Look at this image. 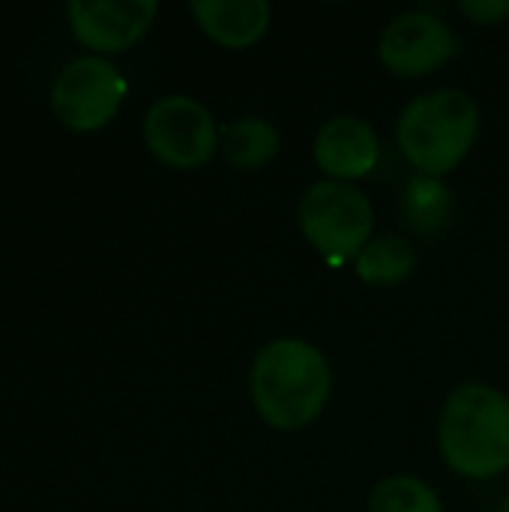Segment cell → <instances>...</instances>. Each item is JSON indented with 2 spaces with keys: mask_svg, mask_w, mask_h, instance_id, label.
<instances>
[{
  "mask_svg": "<svg viewBox=\"0 0 509 512\" xmlns=\"http://www.w3.org/2000/svg\"><path fill=\"white\" fill-rule=\"evenodd\" d=\"M483 126L477 99L459 87H435L411 99L396 120V144L417 174L444 177L474 150Z\"/></svg>",
  "mask_w": 509,
  "mask_h": 512,
  "instance_id": "cell-3",
  "label": "cell"
},
{
  "mask_svg": "<svg viewBox=\"0 0 509 512\" xmlns=\"http://www.w3.org/2000/svg\"><path fill=\"white\" fill-rule=\"evenodd\" d=\"M357 276L372 288H393L414 276L417 270V246L402 234L372 237L369 246L354 261Z\"/></svg>",
  "mask_w": 509,
  "mask_h": 512,
  "instance_id": "cell-12",
  "label": "cell"
},
{
  "mask_svg": "<svg viewBox=\"0 0 509 512\" xmlns=\"http://www.w3.org/2000/svg\"><path fill=\"white\" fill-rule=\"evenodd\" d=\"M369 512H444L441 495L414 474H393L369 495Z\"/></svg>",
  "mask_w": 509,
  "mask_h": 512,
  "instance_id": "cell-14",
  "label": "cell"
},
{
  "mask_svg": "<svg viewBox=\"0 0 509 512\" xmlns=\"http://www.w3.org/2000/svg\"><path fill=\"white\" fill-rule=\"evenodd\" d=\"M459 12L471 24H501L509 21V0H462Z\"/></svg>",
  "mask_w": 509,
  "mask_h": 512,
  "instance_id": "cell-15",
  "label": "cell"
},
{
  "mask_svg": "<svg viewBox=\"0 0 509 512\" xmlns=\"http://www.w3.org/2000/svg\"><path fill=\"white\" fill-rule=\"evenodd\" d=\"M495 512H509V492L504 495V498H501V504L495 507Z\"/></svg>",
  "mask_w": 509,
  "mask_h": 512,
  "instance_id": "cell-16",
  "label": "cell"
},
{
  "mask_svg": "<svg viewBox=\"0 0 509 512\" xmlns=\"http://www.w3.org/2000/svg\"><path fill=\"white\" fill-rule=\"evenodd\" d=\"M312 159L321 168L324 180L357 183L369 177L381 162V138L375 126L357 114H336L324 120L315 135Z\"/></svg>",
  "mask_w": 509,
  "mask_h": 512,
  "instance_id": "cell-9",
  "label": "cell"
},
{
  "mask_svg": "<svg viewBox=\"0 0 509 512\" xmlns=\"http://www.w3.org/2000/svg\"><path fill=\"white\" fill-rule=\"evenodd\" d=\"M189 12L201 33L228 51L258 45L273 24V6L267 0H192Z\"/></svg>",
  "mask_w": 509,
  "mask_h": 512,
  "instance_id": "cell-10",
  "label": "cell"
},
{
  "mask_svg": "<svg viewBox=\"0 0 509 512\" xmlns=\"http://www.w3.org/2000/svg\"><path fill=\"white\" fill-rule=\"evenodd\" d=\"M282 150V135L273 120L261 114H243L222 126L219 153L237 171H261Z\"/></svg>",
  "mask_w": 509,
  "mask_h": 512,
  "instance_id": "cell-11",
  "label": "cell"
},
{
  "mask_svg": "<svg viewBox=\"0 0 509 512\" xmlns=\"http://www.w3.org/2000/svg\"><path fill=\"white\" fill-rule=\"evenodd\" d=\"M219 132L210 108L183 93L156 99L141 120L144 147L156 162L174 171L204 168L219 150Z\"/></svg>",
  "mask_w": 509,
  "mask_h": 512,
  "instance_id": "cell-5",
  "label": "cell"
},
{
  "mask_svg": "<svg viewBox=\"0 0 509 512\" xmlns=\"http://www.w3.org/2000/svg\"><path fill=\"white\" fill-rule=\"evenodd\" d=\"M333 393V369L327 354L297 336L267 342L249 369V396L255 414L276 432H300L312 426Z\"/></svg>",
  "mask_w": 509,
  "mask_h": 512,
  "instance_id": "cell-1",
  "label": "cell"
},
{
  "mask_svg": "<svg viewBox=\"0 0 509 512\" xmlns=\"http://www.w3.org/2000/svg\"><path fill=\"white\" fill-rule=\"evenodd\" d=\"M159 15L156 0H69L72 36L93 54H120L138 45Z\"/></svg>",
  "mask_w": 509,
  "mask_h": 512,
  "instance_id": "cell-8",
  "label": "cell"
},
{
  "mask_svg": "<svg viewBox=\"0 0 509 512\" xmlns=\"http://www.w3.org/2000/svg\"><path fill=\"white\" fill-rule=\"evenodd\" d=\"M438 453L465 480H495L509 471V396L471 381L456 387L438 417Z\"/></svg>",
  "mask_w": 509,
  "mask_h": 512,
  "instance_id": "cell-2",
  "label": "cell"
},
{
  "mask_svg": "<svg viewBox=\"0 0 509 512\" xmlns=\"http://www.w3.org/2000/svg\"><path fill=\"white\" fill-rule=\"evenodd\" d=\"M297 222L306 243L333 267L357 261V255L369 246L375 231L372 201L351 183L318 180L312 183L300 204Z\"/></svg>",
  "mask_w": 509,
  "mask_h": 512,
  "instance_id": "cell-4",
  "label": "cell"
},
{
  "mask_svg": "<svg viewBox=\"0 0 509 512\" xmlns=\"http://www.w3.org/2000/svg\"><path fill=\"white\" fill-rule=\"evenodd\" d=\"M129 93L120 69L99 54L69 60L51 84V111L72 132H99L123 108Z\"/></svg>",
  "mask_w": 509,
  "mask_h": 512,
  "instance_id": "cell-6",
  "label": "cell"
},
{
  "mask_svg": "<svg viewBox=\"0 0 509 512\" xmlns=\"http://www.w3.org/2000/svg\"><path fill=\"white\" fill-rule=\"evenodd\" d=\"M459 54L456 30L435 12H402L378 39V60L399 78H426Z\"/></svg>",
  "mask_w": 509,
  "mask_h": 512,
  "instance_id": "cell-7",
  "label": "cell"
},
{
  "mask_svg": "<svg viewBox=\"0 0 509 512\" xmlns=\"http://www.w3.org/2000/svg\"><path fill=\"white\" fill-rule=\"evenodd\" d=\"M402 210H405V219L414 231L438 234L450 222V213H453V198H450L447 183L441 177L414 174L405 186Z\"/></svg>",
  "mask_w": 509,
  "mask_h": 512,
  "instance_id": "cell-13",
  "label": "cell"
}]
</instances>
